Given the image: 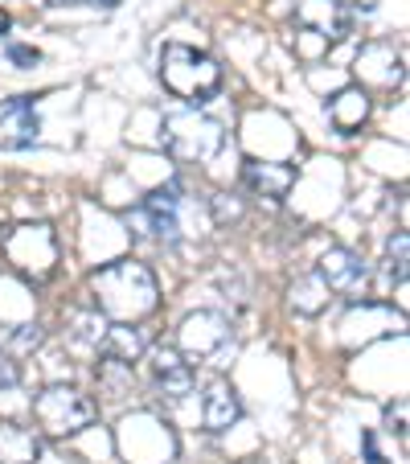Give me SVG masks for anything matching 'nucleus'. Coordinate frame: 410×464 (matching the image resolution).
Returning a JSON list of instances; mask_svg holds the SVG:
<instances>
[{
  "label": "nucleus",
  "mask_w": 410,
  "mask_h": 464,
  "mask_svg": "<svg viewBox=\"0 0 410 464\" xmlns=\"http://www.w3.org/2000/svg\"><path fill=\"white\" fill-rule=\"evenodd\" d=\"M91 292H95V308L107 321H140L157 308V280L136 259H119L103 272H95Z\"/></svg>",
  "instance_id": "obj_1"
},
{
  "label": "nucleus",
  "mask_w": 410,
  "mask_h": 464,
  "mask_svg": "<svg viewBox=\"0 0 410 464\" xmlns=\"http://www.w3.org/2000/svg\"><path fill=\"white\" fill-rule=\"evenodd\" d=\"M160 82L189 107H201L222 91V66L193 45H168L160 58Z\"/></svg>",
  "instance_id": "obj_2"
},
{
  "label": "nucleus",
  "mask_w": 410,
  "mask_h": 464,
  "mask_svg": "<svg viewBox=\"0 0 410 464\" xmlns=\"http://www.w3.org/2000/svg\"><path fill=\"white\" fill-rule=\"evenodd\" d=\"M160 149L176 160H193V165H205L226 149V131L218 120L201 115L197 107H185V111H168L160 120Z\"/></svg>",
  "instance_id": "obj_3"
},
{
  "label": "nucleus",
  "mask_w": 410,
  "mask_h": 464,
  "mask_svg": "<svg viewBox=\"0 0 410 464\" xmlns=\"http://www.w3.org/2000/svg\"><path fill=\"white\" fill-rule=\"evenodd\" d=\"M176 350L185 353V362H197V366H226L230 353H234L238 337L234 324L222 313H189L181 321V334H176Z\"/></svg>",
  "instance_id": "obj_4"
},
{
  "label": "nucleus",
  "mask_w": 410,
  "mask_h": 464,
  "mask_svg": "<svg viewBox=\"0 0 410 464\" xmlns=\"http://www.w3.org/2000/svg\"><path fill=\"white\" fill-rule=\"evenodd\" d=\"M33 420L42 423L45 436H74V431L91 428L95 403L74 386H45L33 399Z\"/></svg>",
  "instance_id": "obj_5"
},
{
  "label": "nucleus",
  "mask_w": 410,
  "mask_h": 464,
  "mask_svg": "<svg viewBox=\"0 0 410 464\" xmlns=\"http://www.w3.org/2000/svg\"><path fill=\"white\" fill-rule=\"evenodd\" d=\"M185 210H189V202H185V189L176 181L160 185L144 198V218H148L152 235L165 243H176L185 235Z\"/></svg>",
  "instance_id": "obj_6"
},
{
  "label": "nucleus",
  "mask_w": 410,
  "mask_h": 464,
  "mask_svg": "<svg viewBox=\"0 0 410 464\" xmlns=\"http://www.w3.org/2000/svg\"><path fill=\"white\" fill-rule=\"evenodd\" d=\"M320 284L329 292H340V296H361L369 284V263L361 259L358 251H349V246H337V251H329L320 259Z\"/></svg>",
  "instance_id": "obj_7"
},
{
  "label": "nucleus",
  "mask_w": 410,
  "mask_h": 464,
  "mask_svg": "<svg viewBox=\"0 0 410 464\" xmlns=\"http://www.w3.org/2000/svg\"><path fill=\"white\" fill-rule=\"evenodd\" d=\"M296 25L320 34L324 42H345L353 34V9L345 0H300Z\"/></svg>",
  "instance_id": "obj_8"
},
{
  "label": "nucleus",
  "mask_w": 410,
  "mask_h": 464,
  "mask_svg": "<svg viewBox=\"0 0 410 464\" xmlns=\"http://www.w3.org/2000/svg\"><path fill=\"white\" fill-rule=\"evenodd\" d=\"M21 230V238H25L29 246H21L13 235H5V251H9V259L17 263L21 272H29V276H50L53 272V255H58V246H53V235L45 227H17Z\"/></svg>",
  "instance_id": "obj_9"
},
{
  "label": "nucleus",
  "mask_w": 410,
  "mask_h": 464,
  "mask_svg": "<svg viewBox=\"0 0 410 464\" xmlns=\"http://www.w3.org/2000/svg\"><path fill=\"white\" fill-rule=\"evenodd\" d=\"M148 362H152V382H157V391L165 399H185L193 391V382H197L193 362H185V353L176 345H157L148 353Z\"/></svg>",
  "instance_id": "obj_10"
},
{
  "label": "nucleus",
  "mask_w": 410,
  "mask_h": 464,
  "mask_svg": "<svg viewBox=\"0 0 410 464\" xmlns=\"http://www.w3.org/2000/svg\"><path fill=\"white\" fill-rule=\"evenodd\" d=\"M37 131H42V120H37L33 99H5L0 103V144L5 149H29L37 144Z\"/></svg>",
  "instance_id": "obj_11"
},
{
  "label": "nucleus",
  "mask_w": 410,
  "mask_h": 464,
  "mask_svg": "<svg viewBox=\"0 0 410 464\" xmlns=\"http://www.w3.org/2000/svg\"><path fill=\"white\" fill-rule=\"evenodd\" d=\"M243 181H246V189L259 193V198H283V193L296 185V169L280 165V160H246Z\"/></svg>",
  "instance_id": "obj_12"
},
{
  "label": "nucleus",
  "mask_w": 410,
  "mask_h": 464,
  "mask_svg": "<svg viewBox=\"0 0 410 464\" xmlns=\"http://www.w3.org/2000/svg\"><path fill=\"white\" fill-rule=\"evenodd\" d=\"M42 460V436L25 423H0V464H37Z\"/></svg>",
  "instance_id": "obj_13"
},
{
  "label": "nucleus",
  "mask_w": 410,
  "mask_h": 464,
  "mask_svg": "<svg viewBox=\"0 0 410 464\" xmlns=\"http://www.w3.org/2000/svg\"><path fill=\"white\" fill-rule=\"evenodd\" d=\"M201 420H205V428H210V431L234 428V423L243 420V403H238L234 386L214 382L210 391H205V399H201Z\"/></svg>",
  "instance_id": "obj_14"
},
{
  "label": "nucleus",
  "mask_w": 410,
  "mask_h": 464,
  "mask_svg": "<svg viewBox=\"0 0 410 464\" xmlns=\"http://www.w3.org/2000/svg\"><path fill=\"white\" fill-rule=\"evenodd\" d=\"M103 358H115V362H136L144 350H148V334L140 324H128V321H111L103 334Z\"/></svg>",
  "instance_id": "obj_15"
},
{
  "label": "nucleus",
  "mask_w": 410,
  "mask_h": 464,
  "mask_svg": "<svg viewBox=\"0 0 410 464\" xmlns=\"http://www.w3.org/2000/svg\"><path fill=\"white\" fill-rule=\"evenodd\" d=\"M329 120H332V128H337L340 136H353V131L369 120V95L361 87H345L329 103Z\"/></svg>",
  "instance_id": "obj_16"
},
{
  "label": "nucleus",
  "mask_w": 410,
  "mask_h": 464,
  "mask_svg": "<svg viewBox=\"0 0 410 464\" xmlns=\"http://www.w3.org/2000/svg\"><path fill=\"white\" fill-rule=\"evenodd\" d=\"M107 316L99 308H82V313H71V324H66V334L79 350H99L103 345V334H107Z\"/></svg>",
  "instance_id": "obj_17"
},
{
  "label": "nucleus",
  "mask_w": 410,
  "mask_h": 464,
  "mask_svg": "<svg viewBox=\"0 0 410 464\" xmlns=\"http://www.w3.org/2000/svg\"><path fill=\"white\" fill-rule=\"evenodd\" d=\"M42 345V324L21 321V324H0V350L5 353H33Z\"/></svg>",
  "instance_id": "obj_18"
},
{
  "label": "nucleus",
  "mask_w": 410,
  "mask_h": 464,
  "mask_svg": "<svg viewBox=\"0 0 410 464\" xmlns=\"http://www.w3.org/2000/svg\"><path fill=\"white\" fill-rule=\"evenodd\" d=\"M99 386H103L111 399H123V394L131 391V382H136V374H131V362H115V358H107V362H99Z\"/></svg>",
  "instance_id": "obj_19"
},
{
  "label": "nucleus",
  "mask_w": 410,
  "mask_h": 464,
  "mask_svg": "<svg viewBox=\"0 0 410 464\" xmlns=\"http://www.w3.org/2000/svg\"><path fill=\"white\" fill-rule=\"evenodd\" d=\"M406 255H410V238H406V230H398V235L390 238V246H386L390 276H398V280H406Z\"/></svg>",
  "instance_id": "obj_20"
},
{
  "label": "nucleus",
  "mask_w": 410,
  "mask_h": 464,
  "mask_svg": "<svg viewBox=\"0 0 410 464\" xmlns=\"http://www.w3.org/2000/svg\"><path fill=\"white\" fill-rule=\"evenodd\" d=\"M13 386H21V366L13 362V353L0 350V394L13 391Z\"/></svg>",
  "instance_id": "obj_21"
},
{
  "label": "nucleus",
  "mask_w": 410,
  "mask_h": 464,
  "mask_svg": "<svg viewBox=\"0 0 410 464\" xmlns=\"http://www.w3.org/2000/svg\"><path fill=\"white\" fill-rule=\"evenodd\" d=\"M214 218L226 222V218H243V206L230 202V193H214Z\"/></svg>",
  "instance_id": "obj_22"
},
{
  "label": "nucleus",
  "mask_w": 410,
  "mask_h": 464,
  "mask_svg": "<svg viewBox=\"0 0 410 464\" xmlns=\"http://www.w3.org/2000/svg\"><path fill=\"white\" fill-rule=\"evenodd\" d=\"M37 58H42V53L29 50V45H9V62H13V66H21V71L37 66Z\"/></svg>",
  "instance_id": "obj_23"
},
{
  "label": "nucleus",
  "mask_w": 410,
  "mask_h": 464,
  "mask_svg": "<svg viewBox=\"0 0 410 464\" xmlns=\"http://www.w3.org/2000/svg\"><path fill=\"white\" fill-rule=\"evenodd\" d=\"M386 423H390V431H398V436H406V403L390 407V411H386Z\"/></svg>",
  "instance_id": "obj_24"
},
{
  "label": "nucleus",
  "mask_w": 410,
  "mask_h": 464,
  "mask_svg": "<svg viewBox=\"0 0 410 464\" xmlns=\"http://www.w3.org/2000/svg\"><path fill=\"white\" fill-rule=\"evenodd\" d=\"M361 448H366V464H386V456L377 452V440H374V431H366V436H361Z\"/></svg>",
  "instance_id": "obj_25"
},
{
  "label": "nucleus",
  "mask_w": 410,
  "mask_h": 464,
  "mask_svg": "<svg viewBox=\"0 0 410 464\" xmlns=\"http://www.w3.org/2000/svg\"><path fill=\"white\" fill-rule=\"evenodd\" d=\"M29 5H37V9H62V5H74V0H29Z\"/></svg>",
  "instance_id": "obj_26"
},
{
  "label": "nucleus",
  "mask_w": 410,
  "mask_h": 464,
  "mask_svg": "<svg viewBox=\"0 0 410 464\" xmlns=\"http://www.w3.org/2000/svg\"><path fill=\"white\" fill-rule=\"evenodd\" d=\"M349 9H361V13H369V9H377V0H349Z\"/></svg>",
  "instance_id": "obj_27"
},
{
  "label": "nucleus",
  "mask_w": 410,
  "mask_h": 464,
  "mask_svg": "<svg viewBox=\"0 0 410 464\" xmlns=\"http://www.w3.org/2000/svg\"><path fill=\"white\" fill-rule=\"evenodd\" d=\"M13 21H9V13H0V34H5V29H9Z\"/></svg>",
  "instance_id": "obj_28"
},
{
  "label": "nucleus",
  "mask_w": 410,
  "mask_h": 464,
  "mask_svg": "<svg viewBox=\"0 0 410 464\" xmlns=\"http://www.w3.org/2000/svg\"><path fill=\"white\" fill-rule=\"evenodd\" d=\"M91 5H103V9H115V5H119V0H91Z\"/></svg>",
  "instance_id": "obj_29"
}]
</instances>
